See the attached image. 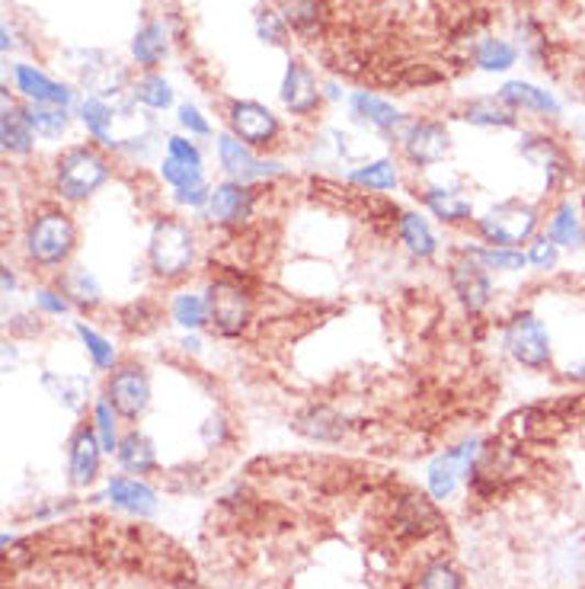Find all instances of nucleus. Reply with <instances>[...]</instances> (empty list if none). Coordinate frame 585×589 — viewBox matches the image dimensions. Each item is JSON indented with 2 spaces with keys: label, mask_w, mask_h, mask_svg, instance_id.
<instances>
[{
  "label": "nucleus",
  "mask_w": 585,
  "mask_h": 589,
  "mask_svg": "<svg viewBox=\"0 0 585 589\" xmlns=\"http://www.w3.org/2000/svg\"><path fill=\"white\" fill-rule=\"evenodd\" d=\"M20 263L42 279H55L68 270L77 253V221L62 203H38L23 218L20 241H16Z\"/></svg>",
  "instance_id": "f257e3e1"
},
{
  "label": "nucleus",
  "mask_w": 585,
  "mask_h": 589,
  "mask_svg": "<svg viewBox=\"0 0 585 589\" xmlns=\"http://www.w3.org/2000/svg\"><path fill=\"white\" fill-rule=\"evenodd\" d=\"M199 228L186 221L176 211H164L151 221L147 247H144V263L154 282L161 285H179L196 273L199 266Z\"/></svg>",
  "instance_id": "f03ea898"
},
{
  "label": "nucleus",
  "mask_w": 585,
  "mask_h": 589,
  "mask_svg": "<svg viewBox=\"0 0 585 589\" xmlns=\"http://www.w3.org/2000/svg\"><path fill=\"white\" fill-rule=\"evenodd\" d=\"M112 179V157L103 144H70L55 154L48 171V189L62 206H84L90 203L106 183Z\"/></svg>",
  "instance_id": "7ed1b4c3"
},
{
  "label": "nucleus",
  "mask_w": 585,
  "mask_h": 589,
  "mask_svg": "<svg viewBox=\"0 0 585 589\" xmlns=\"http://www.w3.org/2000/svg\"><path fill=\"white\" fill-rule=\"evenodd\" d=\"M544 203L512 196L503 199L496 206H489L481 218L474 221V234L477 241L489 247H528L541 231H544Z\"/></svg>",
  "instance_id": "20e7f679"
},
{
  "label": "nucleus",
  "mask_w": 585,
  "mask_h": 589,
  "mask_svg": "<svg viewBox=\"0 0 585 589\" xmlns=\"http://www.w3.org/2000/svg\"><path fill=\"white\" fill-rule=\"evenodd\" d=\"M499 343H503V352L516 362L518 369H525V372H531V375L553 372L556 349H553L551 327L544 324V317L538 312L516 308V312L503 320Z\"/></svg>",
  "instance_id": "39448f33"
},
{
  "label": "nucleus",
  "mask_w": 585,
  "mask_h": 589,
  "mask_svg": "<svg viewBox=\"0 0 585 589\" xmlns=\"http://www.w3.org/2000/svg\"><path fill=\"white\" fill-rule=\"evenodd\" d=\"M208 330L221 340H241L256 320V295L234 273L208 279Z\"/></svg>",
  "instance_id": "423d86ee"
},
{
  "label": "nucleus",
  "mask_w": 585,
  "mask_h": 589,
  "mask_svg": "<svg viewBox=\"0 0 585 589\" xmlns=\"http://www.w3.org/2000/svg\"><path fill=\"white\" fill-rule=\"evenodd\" d=\"M518 154L544 179V199L570 196V186L580 179V164L573 161V151L544 129L525 132L518 139Z\"/></svg>",
  "instance_id": "0eeeda50"
},
{
  "label": "nucleus",
  "mask_w": 585,
  "mask_h": 589,
  "mask_svg": "<svg viewBox=\"0 0 585 589\" xmlns=\"http://www.w3.org/2000/svg\"><path fill=\"white\" fill-rule=\"evenodd\" d=\"M260 186H250L241 179H221L211 186V199H208L206 211L199 215L208 228L218 231H231L238 234L243 228H250V221L256 218L260 208Z\"/></svg>",
  "instance_id": "6e6552de"
},
{
  "label": "nucleus",
  "mask_w": 585,
  "mask_h": 589,
  "mask_svg": "<svg viewBox=\"0 0 585 589\" xmlns=\"http://www.w3.org/2000/svg\"><path fill=\"white\" fill-rule=\"evenodd\" d=\"M445 276L454 302L461 305V312L467 314V317H483V314L493 308V298H496L493 276H489V270H483L481 263L464 247H457L451 253Z\"/></svg>",
  "instance_id": "1a4fd4ad"
},
{
  "label": "nucleus",
  "mask_w": 585,
  "mask_h": 589,
  "mask_svg": "<svg viewBox=\"0 0 585 589\" xmlns=\"http://www.w3.org/2000/svg\"><path fill=\"white\" fill-rule=\"evenodd\" d=\"M214 154H218V167L224 179H241L250 186H260V183H276L291 174L285 164L269 161V157H260L253 148H246L241 139H234L231 132H221L214 139Z\"/></svg>",
  "instance_id": "9d476101"
},
{
  "label": "nucleus",
  "mask_w": 585,
  "mask_h": 589,
  "mask_svg": "<svg viewBox=\"0 0 585 589\" xmlns=\"http://www.w3.org/2000/svg\"><path fill=\"white\" fill-rule=\"evenodd\" d=\"M103 394L109 397V404L119 411V416H122L125 423H139L141 416L147 414L151 397H154L151 375H147V369H144L141 362L125 359V362H119V366L106 375Z\"/></svg>",
  "instance_id": "9b49d317"
},
{
  "label": "nucleus",
  "mask_w": 585,
  "mask_h": 589,
  "mask_svg": "<svg viewBox=\"0 0 585 589\" xmlns=\"http://www.w3.org/2000/svg\"><path fill=\"white\" fill-rule=\"evenodd\" d=\"M454 141L445 122L439 119H413L400 132V157L410 171H432L445 164Z\"/></svg>",
  "instance_id": "f8f14e48"
},
{
  "label": "nucleus",
  "mask_w": 585,
  "mask_h": 589,
  "mask_svg": "<svg viewBox=\"0 0 585 589\" xmlns=\"http://www.w3.org/2000/svg\"><path fill=\"white\" fill-rule=\"evenodd\" d=\"M224 119L228 132L253 151H273L282 139V119L260 100H231Z\"/></svg>",
  "instance_id": "ddd939ff"
},
{
  "label": "nucleus",
  "mask_w": 585,
  "mask_h": 589,
  "mask_svg": "<svg viewBox=\"0 0 585 589\" xmlns=\"http://www.w3.org/2000/svg\"><path fill=\"white\" fill-rule=\"evenodd\" d=\"M481 446L483 439L471 436V439L451 446V449H445L442 455H435V458L429 461L426 484H429V497H432L435 503L451 500V493L457 490L461 478L471 475V468H474V461H477V455H481Z\"/></svg>",
  "instance_id": "4468645a"
},
{
  "label": "nucleus",
  "mask_w": 585,
  "mask_h": 589,
  "mask_svg": "<svg viewBox=\"0 0 585 589\" xmlns=\"http://www.w3.org/2000/svg\"><path fill=\"white\" fill-rule=\"evenodd\" d=\"M394 535L400 542H426L429 535H439L445 528V520L432 497L407 490L394 500Z\"/></svg>",
  "instance_id": "2eb2a0df"
},
{
  "label": "nucleus",
  "mask_w": 585,
  "mask_h": 589,
  "mask_svg": "<svg viewBox=\"0 0 585 589\" xmlns=\"http://www.w3.org/2000/svg\"><path fill=\"white\" fill-rule=\"evenodd\" d=\"M323 97L327 94H323V84L317 80V74L301 58H288L285 74H282V87H278V100L285 106V112L295 119H310L320 112Z\"/></svg>",
  "instance_id": "dca6fc26"
},
{
  "label": "nucleus",
  "mask_w": 585,
  "mask_h": 589,
  "mask_svg": "<svg viewBox=\"0 0 585 589\" xmlns=\"http://www.w3.org/2000/svg\"><path fill=\"white\" fill-rule=\"evenodd\" d=\"M416 199L422 208L445 228H474L477 215H474V199L457 189V186H442V183H429L416 193Z\"/></svg>",
  "instance_id": "f3484780"
},
{
  "label": "nucleus",
  "mask_w": 585,
  "mask_h": 589,
  "mask_svg": "<svg viewBox=\"0 0 585 589\" xmlns=\"http://www.w3.org/2000/svg\"><path fill=\"white\" fill-rule=\"evenodd\" d=\"M544 238L556 243L566 253H580L585 250V215L580 199L573 196H560L553 199L548 215H544Z\"/></svg>",
  "instance_id": "a211bd4d"
},
{
  "label": "nucleus",
  "mask_w": 585,
  "mask_h": 589,
  "mask_svg": "<svg viewBox=\"0 0 585 589\" xmlns=\"http://www.w3.org/2000/svg\"><path fill=\"white\" fill-rule=\"evenodd\" d=\"M291 429L310 443L336 446L352 433V423L343 411H336L330 404H305L301 411L291 414Z\"/></svg>",
  "instance_id": "6ab92c4d"
},
{
  "label": "nucleus",
  "mask_w": 585,
  "mask_h": 589,
  "mask_svg": "<svg viewBox=\"0 0 585 589\" xmlns=\"http://www.w3.org/2000/svg\"><path fill=\"white\" fill-rule=\"evenodd\" d=\"M103 443L93 423H80L68 439V478L74 487H90L100 478L103 465Z\"/></svg>",
  "instance_id": "aec40b11"
},
{
  "label": "nucleus",
  "mask_w": 585,
  "mask_h": 589,
  "mask_svg": "<svg viewBox=\"0 0 585 589\" xmlns=\"http://www.w3.org/2000/svg\"><path fill=\"white\" fill-rule=\"evenodd\" d=\"M10 80H13V90L26 100V103H45V106H65L70 109L74 103V87L48 77L45 70H38L35 65H13L10 70Z\"/></svg>",
  "instance_id": "412c9836"
},
{
  "label": "nucleus",
  "mask_w": 585,
  "mask_h": 589,
  "mask_svg": "<svg viewBox=\"0 0 585 589\" xmlns=\"http://www.w3.org/2000/svg\"><path fill=\"white\" fill-rule=\"evenodd\" d=\"M0 148L7 157H30L35 151V129L26 106L13 103L10 87L0 90Z\"/></svg>",
  "instance_id": "4be33fe9"
},
{
  "label": "nucleus",
  "mask_w": 585,
  "mask_h": 589,
  "mask_svg": "<svg viewBox=\"0 0 585 589\" xmlns=\"http://www.w3.org/2000/svg\"><path fill=\"white\" fill-rule=\"evenodd\" d=\"M349 109H352V116H355L362 126L375 129L380 135H400V129L410 126L407 116H404L397 106L390 103V100H384V97H378V94H372V90H355V94L349 97Z\"/></svg>",
  "instance_id": "5701e85b"
},
{
  "label": "nucleus",
  "mask_w": 585,
  "mask_h": 589,
  "mask_svg": "<svg viewBox=\"0 0 585 589\" xmlns=\"http://www.w3.org/2000/svg\"><path fill=\"white\" fill-rule=\"evenodd\" d=\"M496 97L518 116H534V119H556L560 116V100L553 97L548 87H538L531 80H506Z\"/></svg>",
  "instance_id": "b1692460"
},
{
  "label": "nucleus",
  "mask_w": 585,
  "mask_h": 589,
  "mask_svg": "<svg viewBox=\"0 0 585 589\" xmlns=\"http://www.w3.org/2000/svg\"><path fill=\"white\" fill-rule=\"evenodd\" d=\"M58 288H62V295L70 302V308L77 314H97L103 308L106 295H103V285H100V279L93 276L87 266H77V263H70L68 270H62L58 276L52 279Z\"/></svg>",
  "instance_id": "393cba45"
},
{
  "label": "nucleus",
  "mask_w": 585,
  "mask_h": 589,
  "mask_svg": "<svg viewBox=\"0 0 585 589\" xmlns=\"http://www.w3.org/2000/svg\"><path fill=\"white\" fill-rule=\"evenodd\" d=\"M106 500L129 513V516H139V520H151L157 513V493L154 487L144 484L141 478H125V475H115L106 481Z\"/></svg>",
  "instance_id": "a878e982"
},
{
  "label": "nucleus",
  "mask_w": 585,
  "mask_h": 589,
  "mask_svg": "<svg viewBox=\"0 0 585 589\" xmlns=\"http://www.w3.org/2000/svg\"><path fill=\"white\" fill-rule=\"evenodd\" d=\"M397 241L404 243V250H407L413 260H419V263L435 260L439 250H442L432 221H429L422 211H400V218H397Z\"/></svg>",
  "instance_id": "bb28decb"
},
{
  "label": "nucleus",
  "mask_w": 585,
  "mask_h": 589,
  "mask_svg": "<svg viewBox=\"0 0 585 589\" xmlns=\"http://www.w3.org/2000/svg\"><path fill=\"white\" fill-rule=\"evenodd\" d=\"M278 13L285 17L291 35H298L301 42H317L327 33L330 13L323 0H278Z\"/></svg>",
  "instance_id": "cd10ccee"
},
{
  "label": "nucleus",
  "mask_w": 585,
  "mask_h": 589,
  "mask_svg": "<svg viewBox=\"0 0 585 589\" xmlns=\"http://www.w3.org/2000/svg\"><path fill=\"white\" fill-rule=\"evenodd\" d=\"M132 62L139 65L141 70H157L167 55H170V33L161 20H144L139 26V33L132 35Z\"/></svg>",
  "instance_id": "c85d7f7f"
},
{
  "label": "nucleus",
  "mask_w": 585,
  "mask_h": 589,
  "mask_svg": "<svg viewBox=\"0 0 585 589\" xmlns=\"http://www.w3.org/2000/svg\"><path fill=\"white\" fill-rule=\"evenodd\" d=\"M345 179L352 186H358L362 193H375V196H384V193H394L400 186V164L394 157H375V161H365L358 167H352Z\"/></svg>",
  "instance_id": "c756f323"
},
{
  "label": "nucleus",
  "mask_w": 585,
  "mask_h": 589,
  "mask_svg": "<svg viewBox=\"0 0 585 589\" xmlns=\"http://www.w3.org/2000/svg\"><path fill=\"white\" fill-rule=\"evenodd\" d=\"M461 119L467 126H477V129H518L521 116L503 103L496 94H489V97H474V100L461 106Z\"/></svg>",
  "instance_id": "7c9ffc66"
},
{
  "label": "nucleus",
  "mask_w": 585,
  "mask_h": 589,
  "mask_svg": "<svg viewBox=\"0 0 585 589\" xmlns=\"http://www.w3.org/2000/svg\"><path fill=\"white\" fill-rule=\"evenodd\" d=\"M115 458H119V465L129 471V475H154L157 471V446H154V439L147 436V433H141V429H129V433H122V443H119V451H115Z\"/></svg>",
  "instance_id": "2f4dec72"
},
{
  "label": "nucleus",
  "mask_w": 585,
  "mask_h": 589,
  "mask_svg": "<svg viewBox=\"0 0 585 589\" xmlns=\"http://www.w3.org/2000/svg\"><path fill=\"white\" fill-rule=\"evenodd\" d=\"M115 106L103 100V97H93V94H87L80 103H77V119H80V126L87 129V135L97 141V144H103L106 151L115 144L112 139V122H115Z\"/></svg>",
  "instance_id": "473e14b6"
},
{
  "label": "nucleus",
  "mask_w": 585,
  "mask_h": 589,
  "mask_svg": "<svg viewBox=\"0 0 585 589\" xmlns=\"http://www.w3.org/2000/svg\"><path fill=\"white\" fill-rule=\"evenodd\" d=\"M516 35L521 55H525L534 68H548V62H551V35H548V26H544L538 17L525 13V17H518L516 20Z\"/></svg>",
  "instance_id": "72a5a7b5"
},
{
  "label": "nucleus",
  "mask_w": 585,
  "mask_h": 589,
  "mask_svg": "<svg viewBox=\"0 0 585 589\" xmlns=\"http://www.w3.org/2000/svg\"><path fill=\"white\" fill-rule=\"evenodd\" d=\"M461 247L489 273H521V270H528V253L516 250V247H489V243L481 241H467Z\"/></svg>",
  "instance_id": "f704fd0d"
},
{
  "label": "nucleus",
  "mask_w": 585,
  "mask_h": 589,
  "mask_svg": "<svg viewBox=\"0 0 585 589\" xmlns=\"http://www.w3.org/2000/svg\"><path fill=\"white\" fill-rule=\"evenodd\" d=\"M74 334H77V340H80V347L87 352V359H90V366L97 369V372H103L109 375L122 359H119V349L112 347V340L100 334L93 324H87V320H74Z\"/></svg>",
  "instance_id": "c9c22d12"
},
{
  "label": "nucleus",
  "mask_w": 585,
  "mask_h": 589,
  "mask_svg": "<svg viewBox=\"0 0 585 589\" xmlns=\"http://www.w3.org/2000/svg\"><path fill=\"white\" fill-rule=\"evenodd\" d=\"M474 65L486 74H506L518 65V45L503 35H483L474 45Z\"/></svg>",
  "instance_id": "e433bc0d"
},
{
  "label": "nucleus",
  "mask_w": 585,
  "mask_h": 589,
  "mask_svg": "<svg viewBox=\"0 0 585 589\" xmlns=\"http://www.w3.org/2000/svg\"><path fill=\"white\" fill-rule=\"evenodd\" d=\"M170 320L183 334H199L208 327L206 292H176L170 298Z\"/></svg>",
  "instance_id": "4c0bfd02"
},
{
  "label": "nucleus",
  "mask_w": 585,
  "mask_h": 589,
  "mask_svg": "<svg viewBox=\"0 0 585 589\" xmlns=\"http://www.w3.org/2000/svg\"><path fill=\"white\" fill-rule=\"evenodd\" d=\"M132 97H135V103L151 109V112H167V109L176 103L173 84L164 74H157V70H144V74H141L139 80L132 84Z\"/></svg>",
  "instance_id": "58836bf2"
},
{
  "label": "nucleus",
  "mask_w": 585,
  "mask_h": 589,
  "mask_svg": "<svg viewBox=\"0 0 585 589\" xmlns=\"http://www.w3.org/2000/svg\"><path fill=\"white\" fill-rule=\"evenodd\" d=\"M42 384L48 388L52 397H58L68 411H84L90 397V382L84 375H74V372H45Z\"/></svg>",
  "instance_id": "ea45409f"
},
{
  "label": "nucleus",
  "mask_w": 585,
  "mask_h": 589,
  "mask_svg": "<svg viewBox=\"0 0 585 589\" xmlns=\"http://www.w3.org/2000/svg\"><path fill=\"white\" fill-rule=\"evenodd\" d=\"M30 122L35 129V139L42 141H62L70 129V109L65 106H45V103H26Z\"/></svg>",
  "instance_id": "a19ab883"
},
{
  "label": "nucleus",
  "mask_w": 585,
  "mask_h": 589,
  "mask_svg": "<svg viewBox=\"0 0 585 589\" xmlns=\"http://www.w3.org/2000/svg\"><path fill=\"white\" fill-rule=\"evenodd\" d=\"M119 411L109 404V397H106L103 391L93 397V404H90V423H93V429H97V436H100V443H103L106 455H115L119 451V443H122V433H119Z\"/></svg>",
  "instance_id": "79ce46f5"
},
{
  "label": "nucleus",
  "mask_w": 585,
  "mask_h": 589,
  "mask_svg": "<svg viewBox=\"0 0 585 589\" xmlns=\"http://www.w3.org/2000/svg\"><path fill=\"white\" fill-rule=\"evenodd\" d=\"M253 23H256V35H260V42L263 45H269V48H285L288 45V23H285V17L273 10V7H260L256 10V17H253Z\"/></svg>",
  "instance_id": "37998d69"
},
{
  "label": "nucleus",
  "mask_w": 585,
  "mask_h": 589,
  "mask_svg": "<svg viewBox=\"0 0 585 589\" xmlns=\"http://www.w3.org/2000/svg\"><path fill=\"white\" fill-rule=\"evenodd\" d=\"M419 589H464V577L461 570L445 560V557H435L422 567L419 574Z\"/></svg>",
  "instance_id": "c03bdc74"
},
{
  "label": "nucleus",
  "mask_w": 585,
  "mask_h": 589,
  "mask_svg": "<svg viewBox=\"0 0 585 589\" xmlns=\"http://www.w3.org/2000/svg\"><path fill=\"white\" fill-rule=\"evenodd\" d=\"M33 308L42 314V317H68V314L74 312L70 302L62 295V288H58L52 279L33 288Z\"/></svg>",
  "instance_id": "a18cd8bd"
},
{
  "label": "nucleus",
  "mask_w": 585,
  "mask_h": 589,
  "mask_svg": "<svg viewBox=\"0 0 585 589\" xmlns=\"http://www.w3.org/2000/svg\"><path fill=\"white\" fill-rule=\"evenodd\" d=\"M157 174L170 186V193L186 189V186H196V183H206V171H202V167H189V164H179V161H173V157H164V161H161Z\"/></svg>",
  "instance_id": "49530a36"
},
{
  "label": "nucleus",
  "mask_w": 585,
  "mask_h": 589,
  "mask_svg": "<svg viewBox=\"0 0 585 589\" xmlns=\"http://www.w3.org/2000/svg\"><path fill=\"white\" fill-rule=\"evenodd\" d=\"M528 266L534 270V273H556V266H560V247L551 243L544 234H538L534 241L528 243Z\"/></svg>",
  "instance_id": "de8ad7c7"
},
{
  "label": "nucleus",
  "mask_w": 585,
  "mask_h": 589,
  "mask_svg": "<svg viewBox=\"0 0 585 589\" xmlns=\"http://www.w3.org/2000/svg\"><path fill=\"white\" fill-rule=\"evenodd\" d=\"M167 157L179 161V164H189V167H202L206 171V154L196 141L189 135H167Z\"/></svg>",
  "instance_id": "09e8293b"
},
{
  "label": "nucleus",
  "mask_w": 585,
  "mask_h": 589,
  "mask_svg": "<svg viewBox=\"0 0 585 589\" xmlns=\"http://www.w3.org/2000/svg\"><path fill=\"white\" fill-rule=\"evenodd\" d=\"M176 122H179L183 132H189V139H211V135H214L211 122L202 116V109L196 103H179V109H176Z\"/></svg>",
  "instance_id": "8fccbe9b"
},
{
  "label": "nucleus",
  "mask_w": 585,
  "mask_h": 589,
  "mask_svg": "<svg viewBox=\"0 0 585 589\" xmlns=\"http://www.w3.org/2000/svg\"><path fill=\"white\" fill-rule=\"evenodd\" d=\"M45 330V317L35 312H20V314H10L7 317V334H10V340H33Z\"/></svg>",
  "instance_id": "3c124183"
},
{
  "label": "nucleus",
  "mask_w": 585,
  "mask_h": 589,
  "mask_svg": "<svg viewBox=\"0 0 585 589\" xmlns=\"http://www.w3.org/2000/svg\"><path fill=\"white\" fill-rule=\"evenodd\" d=\"M228 419L221 414L208 416L206 423H202V429H199V436H202V443H206V449H214V446H221L224 439H228Z\"/></svg>",
  "instance_id": "603ef678"
},
{
  "label": "nucleus",
  "mask_w": 585,
  "mask_h": 589,
  "mask_svg": "<svg viewBox=\"0 0 585 589\" xmlns=\"http://www.w3.org/2000/svg\"><path fill=\"white\" fill-rule=\"evenodd\" d=\"M563 379L570 384H585V356L583 359H573V362L563 369Z\"/></svg>",
  "instance_id": "864d4df0"
},
{
  "label": "nucleus",
  "mask_w": 585,
  "mask_h": 589,
  "mask_svg": "<svg viewBox=\"0 0 585 589\" xmlns=\"http://www.w3.org/2000/svg\"><path fill=\"white\" fill-rule=\"evenodd\" d=\"M20 288V276H16V266L3 263V298H13Z\"/></svg>",
  "instance_id": "5fc2aeb1"
},
{
  "label": "nucleus",
  "mask_w": 585,
  "mask_h": 589,
  "mask_svg": "<svg viewBox=\"0 0 585 589\" xmlns=\"http://www.w3.org/2000/svg\"><path fill=\"white\" fill-rule=\"evenodd\" d=\"M202 347H206V343H202V337H199V334H183V340H179V349H183V352H189V356H199Z\"/></svg>",
  "instance_id": "6e6d98bb"
},
{
  "label": "nucleus",
  "mask_w": 585,
  "mask_h": 589,
  "mask_svg": "<svg viewBox=\"0 0 585 589\" xmlns=\"http://www.w3.org/2000/svg\"><path fill=\"white\" fill-rule=\"evenodd\" d=\"M16 356H20V347H16V340H3V369L10 372L13 366H16Z\"/></svg>",
  "instance_id": "4d7b16f0"
},
{
  "label": "nucleus",
  "mask_w": 585,
  "mask_h": 589,
  "mask_svg": "<svg viewBox=\"0 0 585 589\" xmlns=\"http://www.w3.org/2000/svg\"><path fill=\"white\" fill-rule=\"evenodd\" d=\"M576 183H580V196H576V199H580V206H583V215H585V161L580 164V179H576Z\"/></svg>",
  "instance_id": "13d9d810"
}]
</instances>
